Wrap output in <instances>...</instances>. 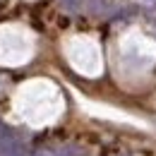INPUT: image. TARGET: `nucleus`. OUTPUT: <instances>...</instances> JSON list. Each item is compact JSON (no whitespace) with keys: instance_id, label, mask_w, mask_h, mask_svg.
I'll return each mask as SVG.
<instances>
[{"instance_id":"nucleus-1","label":"nucleus","mask_w":156,"mask_h":156,"mask_svg":"<svg viewBox=\"0 0 156 156\" xmlns=\"http://www.w3.org/2000/svg\"><path fill=\"white\" fill-rule=\"evenodd\" d=\"M34 53V34L24 24H0V62L20 65Z\"/></svg>"},{"instance_id":"nucleus-2","label":"nucleus","mask_w":156,"mask_h":156,"mask_svg":"<svg viewBox=\"0 0 156 156\" xmlns=\"http://www.w3.org/2000/svg\"><path fill=\"white\" fill-rule=\"evenodd\" d=\"M65 58L72 62V67L84 75H98L101 72V46L89 34H72L65 39Z\"/></svg>"}]
</instances>
